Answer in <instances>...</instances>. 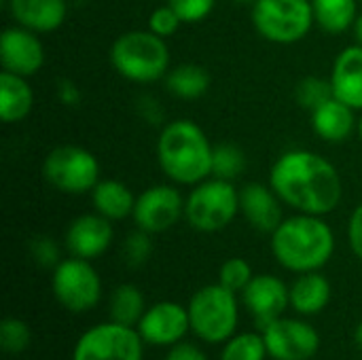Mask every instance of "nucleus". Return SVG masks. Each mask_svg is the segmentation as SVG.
<instances>
[{
    "label": "nucleus",
    "instance_id": "obj_1",
    "mask_svg": "<svg viewBox=\"0 0 362 360\" xmlns=\"http://www.w3.org/2000/svg\"><path fill=\"white\" fill-rule=\"evenodd\" d=\"M269 185L284 206L301 214L327 216L344 197V182L337 168L322 155L305 149L282 153L272 166Z\"/></svg>",
    "mask_w": 362,
    "mask_h": 360
},
{
    "label": "nucleus",
    "instance_id": "obj_2",
    "mask_svg": "<svg viewBox=\"0 0 362 360\" xmlns=\"http://www.w3.org/2000/svg\"><path fill=\"white\" fill-rule=\"evenodd\" d=\"M272 252L293 274L320 272L335 252V233L325 216L297 212L272 233Z\"/></svg>",
    "mask_w": 362,
    "mask_h": 360
},
{
    "label": "nucleus",
    "instance_id": "obj_3",
    "mask_svg": "<svg viewBox=\"0 0 362 360\" xmlns=\"http://www.w3.org/2000/svg\"><path fill=\"white\" fill-rule=\"evenodd\" d=\"M212 153L206 132L191 119H174L157 138V161L165 178L180 187H195L212 176Z\"/></svg>",
    "mask_w": 362,
    "mask_h": 360
},
{
    "label": "nucleus",
    "instance_id": "obj_4",
    "mask_svg": "<svg viewBox=\"0 0 362 360\" xmlns=\"http://www.w3.org/2000/svg\"><path fill=\"white\" fill-rule=\"evenodd\" d=\"M110 66L119 76L132 83H155L170 72V47L165 38L146 30H129L115 38L110 47Z\"/></svg>",
    "mask_w": 362,
    "mask_h": 360
},
{
    "label": "nucleus",
    "instance_id": "obj_5",
    "mask_svg": "<svg viewBox=\"0 0 362 360\" xmlns=\"http://www.w3.org/2000/svg\"><path fill=\"white\" fill-rule=\"evenodd\" d=\"M187 310L191 333L206 344H225L238 331V297L218 282L202 286L191 297Z\"/></svg>",
    "mask_w": 362,
    "mask_h": 360
},
{
    "label": "nucleus",
    "instance_id": "obj_6",
    "mask_svg": "<svg viewBox=\"0 0 362 360\" xmlns=\"http://www.w3.org/2000/svg\"><path fill=\"white\" fill-rule=\"evenodd\" d=\"M240 214V191L231 180L210 176L195 185L185 202V219L199 233H218Z\"/></svg>",
    "mask_w": 362,
    "mask_h": 360
},
{
    "label": "nucleus",
    "instance_id": "obj_7",
    "mask_svg": "<svg viewBox=\"0 0 362 360\" xmlns=\"http://www.w3.org/2000/svg\"><path fill=\"white\" fill-rule=\"evenodd\" d=\"M252 25L267 42L295 45L316 25L312 0H257Z\"/></svg>",
    "mask_w": 362,
    "mask_h": 360
},
{
    "label": "nucleus",
    "instance_id": "obj_8",
    "mask_svg": "<svg viewBox=\"0 0 362 360\" xmlns=\"http://www.w3.org/2000/svg\"><path fill=\"white\" fill-rule=\"evenodd\" d=\"M98 157L76 144H62L47 153L42 161L45 180L59 193L85 195L91 193L100 178Z\"/></svg>",
    "mask_w": 362,
    "mask_h": 360
},
{
    "label": "nucleus",
    "instance_id": "obj_9",
    "mask_svg": "<svg viewBox=\"0 0 362 360\" xmlns=\"http://www.w3.org/2000/svg\"><path fill=\"white\" fill-rule=\"evenodd\" d=\"M51 289L62 308L74 314L93 310L102 299V280L87 259H62L51 274Z\"/></svg>",
    "mask_w": 362,
    "mask_h": 360
},
{
    "label": "nucleus",
    "instance_id": "obj_10",
    "mask_svg": "<svg viewBox=\"0 0 362 360\" xmlns=\"http://www.w3.org/2000/svg\"><path fill=\"white\" fill-rule=\"evenodd\" d=\"M144 342L134 327L119 323H102L87 329L74 350L72 360H142Z\"/></svg>",
    "mask_w": 362,
    "mask_h": 360
},
{
    "label": "nucleus",
    "instance_id": "obj_11",
    "mask_svg": "<svg viewBox=\"0 0 362 360\" xmlns=\"http://www.w3.org/2000/svg\"><path fill=\"white\" fill-rule=\"evenodd\" d=\"M185 197L176 189V185H155L144 189L136 197L134 206V223L138 229L155 236L172 229L185 216Z\"/></svg>",
    "mask_w": 362,
    "mask_h": 360
},
{
    "label": "nucleus",
    "instance_id": "obj_12",
    "mask_svg": "<svg viewBox=\"0 0 362 360\" xmlns=\"http://www.w3.org/2000/svg\"><path fill=\"white\" fill-rule=\"evenodd\" d=\"M263 331L267 354L274 360H310L320 350L318 331L299 318H278Z\"/></svg>",
    "mask_w": 362,
    "mask_h": 360
},
{
    "label": "nucleus",
    "instance_id": "obj_13",
    "mask_svg": "<svg viewBox=\"0 0 362 360\" xmlns=\"http://www.w3.org/2000/svg\"><path fill=\"white\" fill-rule=\"evenodd\" d=\"M136 331L140 333L144 344L172 348L185 339L191 331L189 310L176 301H159L146 308L144 316L140 318Z\"/></svg>",
    "mask_w": 362,
    "mask_h": 360
},
{
    "label": "nucleus",
    "instance_id": "obj_14",
    "mask_svg": "<svg viewBox=\"0 0 362 360\" xmlns=\"http://www.w3.org/2000/svg\"><path fill=\"white\" fill-rule=\"evenodd\" d=\"M0 64L4 72L34 76L45 66V47L36 32L23 25H11L0 36Z\"/></svg>",
    "mask_w": 362,
    "mask_h": 360
},
{
    "label": "nucleus",
    "instance_id": "obj_15",
    "mask_svg": "<svg viewBox=\"0 0 362 360\" xmlns=\"http://www.w3.org/2000/svg\"><path fill=\"white\" fill-rule=\"evenodd\" d=\"M242 301L257 325L265 329L269 323L284 316L286 308L291 306V289L278 276L259 274L242 291Z\"/></svg>",
    "mask_w": 362,
    "mask_h": 360
},
{
    "label": "nucleus",
    "instance_id": "obj_16",
    "mask_svg": "<svg viewBox=\"0 0 362 360\" xmlns=\"http://www.w3.org/2000/svg\"><path fill=\"white\" fill-rule=\"evenodd\" d=\"M112 240H115L112 221L98 214L95 210L91 214L76 216L68 225L66 236H64V244L70 257H78L87 261L102 257L110 248Z\"/></svg>",
    "mask_w": 362,
    "mask_h": 360
},
{
    "label": "nucleus",
    "instance_id": "obj_17",
    "mask_svg": "<svg viewBox=\"0 0 362 360\" xmlns=\"http://www.w3.org/2000/svg\"><path fill=\"white\" fill-rule=\"evenodd\" d=\"M282 199L272 189V185L248 182L240 189V212L248 225L261 233H274L284 221Z\"/></svg>",
    "mask_w": 362,
    "mask_h": 360
},
{
    "label": "nucleus",
    "instance_id": "obj_18",
    "mask_svg": "<svg viewBox=\"0 0 362 360\" xmlns=\"http://www.w3.org/2000/svg\"><path fill=\"white\" fill-rule=\"evenodd\" d=\"M6 8L17 25L36 34L55 32L68 17V0H6Z\"/></svg>",
    "mask_w": 362,
    "mask_h": 360
},
{
    "label": "nucleus",
    "instance_id": "obj_19",
    "mask_svg": "<svg viewBox=\"0 0 362 360\" xmlns=\"http://www.w3.org/2000/svg\"><path fill=\"white\" fill-rule=\"evenodd\" d=\"M329 81L337 100L362 110V45L354 42L335 57Z\"/></svg>",
    "mask_w": 362,
    "mask_h": 360
},
{
    "label": "nucleus",
    "instance_id": "obj_20",
    "mask_svg": "<svg viewBox=\"0 0 362 360\" xmlns=\"http://www.w3.org/2000/svg\"><path fill=\"white\" fill-rule=\"evenodd\" d=\"M356 110L337 98H331L312 110V129L325 142H346L356 132Z\"/></svg>",
    "mask_w": 362,
    "mask_h": 360
},
{
    "label": "nucleus",
    "instance_id": "obj_21",
    "mask_svg": "<svg viewBox=\"0 0 362 360\" xmlns=\"http://www.w3.org/2000/svg\"><path fill=\"white\" fill-rule=\"evenodd\" d=\"M331 295V282L325 274H299V278L291 284V308L301 316H316L329 306Z\"/></svg>",
    "mask_w": 362,
    "mask_h": 360
},
{
    "label": "nucleus",
    "instance_id": "obj_22",
    "mask_svg": "<svg viewBox=\"0 0 362 360\" xmlns=\"http://www.w3.org/2000/svg\"><path fill=\"white\" fill-rule=\"evenodd\" d=\"M34 110V91L25 76L4 72L0 74V119L2 123H19Z\"/></svg>",
    "mask_w": 362,
    "mask_h": 360
},
{
    "label": "nucleus",
    "instance_id": "obj_23",
    "mask_svg": "<svg viewBox=\"0 0 362 360\" xmlns=\"http://www.w3.org/2000/svg\"><path fill=\"white\" fill-rule=\"evenodd\" d=\"M91 204H93V210L98 214H102L115 223V221H123V219L134 214L136 195L125 182L115 180V178H106L93 187Z\"/></svg>",
    "mask_w": 362,
    "mask_h": 360
},
{
    "label": "nucleus",
    "instance_id": "obj_24",
    "mask_svg": "<svg viewBox=\"0 0 362 360\" xmlns=\"http://www.w3.org/2000/svg\"><path fill=\"white\" fill-rule=\"evenodd\" d=\"M165 87L180 100H197L210 89V72L202 64H178L165 74Z\"/></svg>",
    "mask_w": 362,
    "mask_h": 360
},
{
    "label": "nucleus",
    "instance_id": "obj_25",
    "mask_svg": "<svg viewBox=\"0 0 362 360\" xmlns=\"http://www.w3.org/2000/svg\"><path fill=\"white\" fill-rule=\"evenodd\" d=\"M314 21L329 34H341L354 28L358 19V0H312Z\"/></svg>",
    "mask_w": 362,
    "mask_h": 360
},
{
    "label": "nucleus",
    "instance_id": "obj_26",
    "mask_svg": "<svg viewBox=\"0 0 362 360\" xmlns=\"http://www.w3.org/2000/svg\"><path fill=\"white\" fill-rule=\"evenodd\" d=\"M144 295L134 284H119L108 301V316L112 323L125 325V327H138L140 318L144 316Z\"/></svg>",
    "mask_w": 362,
    "mask_h": 360
},
{
    "label": "nucleus",
    "instance_id": "obj_27",
    "mask_svg": "<svg viewBox=\"0 0 362 360\" xmlns=\"http://www.w3.org/2000/svg\"><path fill=\"white\" fill-rule=\"evenodd\" d=\"M267 356L263 333H235L221 350V360H265Z\"/></svg>",
    "mask_w": 362,
    "mask_h": 360
},
{
    "label": "nucleus",
    "instance_id": "obj_28",
    "mask_svg": "<svg viewBox=\"0 0 362 360\" xmlns=\"http://www.w3.org/2000/svg\"><path fill=\"white\" fill-rule=\"evenodd\" d=\"M246 170V155L235 144H214L212 153V176L223 180H235Z\"/></svg>",
    "mask_w": 362,
    "mask_h": 360
},
{
    "label": "nucleus",
    "instance_id": "obj_29",
    "mask_svg": "<svg viewBox=\"0 0 362 360\" xmlns=\"http://www.w3.org/2000/svg\"><path fill=\"white\" fill-rule=\"evenodd\" d=\"M295 98L297 104L301 108H308L310 112L316 110L320 104H325L327 100L335 98L333 95V87L329 79H320V76H305L297 83L295 89Z\"/></svg>",
    "mask_w": 362,
    "mask_h": 360
},
{
    "label": "nucleus",
    "instance_id": "obj_30",
    "mask_svg": "<svg viewBox=\"0 0 362 360\" xmlns=\"http://www.w3.org/2000/svg\"><path fill=\"white\" fill-rule=\"evenodd\" d=\"M30 344H32V331L23 320L13 318V316L2 320V325H0V346L4 350V354L19 356L30 348Z\"/></svg>",
    "mask_w": 362,
    "mask_h": 360
},
{
    "label": "nucleus",
    "instance_id": "obj_31",
    "mask_svg": "<svg viewBox=\"0 0 362 360\" xmlns=\"http://www.w3.org/2000/svg\"><path fill=\"white\" fill-rule=\"evenodd\" d=\"M255 278L252 274V267L246 259L242 257H231L227 259L221 269H218V284H223L225 289H229L231 293H240L250 284V280Z\"/></svg>",
    "mask_w": 362,
    "mask_h": 360
},
{
    "label": "nucleus",
    "instance_id": "obj_32",
    "mask_svg": "<svg viewBox=\"0 0 362 360\" xmlns=\"http://www.w3.org/2000/svg\"><path fill=\"white\" fill-rule=\"evenodd\" d=\"M153 255V240L151 233L142 231L136 227V231H132L125 242H123V259L129 267H142Z\"/></svg>",
    "mask_w": 362,
    "mask_h": 360
},
{
    "label": "nucleus",
    "instance_id": "obj_33",
    "mask_svg": "<svg viewBox=\"0 0 362 360\" xmlns=\"http://www.w3.org/2000/svg\"><path fill=\"white\" fill-rule=\"evenodd\" d=\"M180 25H182V19L178 17V13L170 4H161L148 15V30L161 38L174 36Z\"/></svg>",
    "mask_w": 362,
    "mask_h": 360
},
{
    "label": "nucleus",
    "instance_id": "obj_34",
    "mask_svg": "<svg viewBox=\"0 0 362 360\" xmlns=\"http://www.w3.org/2000/svg\"><path fill=\"white\" fill-rule=\"evenodd\" d=\"M168 4L178 13L182 23H199L212 13L216 0H168Z\"/></svg>",
    "mask_w": 362,
    "mask_h": 360
},
{
    "label": "nucleus",
    "instance_id": "obj_35",
    "mask_svg": "<svg viewBox=\"0 0 362 360\" xmlns=\"http://www.w3.org/2000/svg\"><path fill=\"white\" fill-rule=\"evenodd\" d=\"M30 252L32 259L40 265V267H55L62 259H59V248L51 238H34L30 244Z\"/></svg>",
    "mask_w": 362,
    "mask_h": 360
},
{
    "label": "nucleus",
    "instance_id": "obj_36",
    "mask_svg": "<svg viewBox=\"0 0 362 360\" xmlns=\"http://www.w3.org/2000/svg\"><path fill=\"white\" fill-rule=\"evenodd\" d=\"M348 244L352 252L362 261V202L352 210L348 221Z\"/></svg>",
    "mask_w": 362,
    "mask_h": 360
},
{
    "label": "nucleus",
    "instance_id": "obj_37",
    "mask_svg": "<svg viewBox=\"0 0 362 360\" xmlns=\"http://www.w3.org/2000/svg\"><path fill=\"white\" fill-rule=\"evenodd\" d=\"M163 360H208V356L195 346V344H187V342H180L176 346H172L165 354Z\"/></svg>",
    "mask_w": 362,
    "mask_h": 360
},
{
    "label": "nucleus",
    "instance_id": "obj_38",
    "mask_svg": "<svg viewBox=\"0 0 362 360\" xmlns=\"http://www.w3.org/2000/svg\"><path fill=\"white\" fill-rule=\"evenodd\" d=\"M57 98L64 106H78L83 100V91L78 89V85L74 81L62 79L57 83Z\"/></svg>",
    "mask_w": 362,
    "mask_h": 360
},
{
    "label": "nucleus",
    "instance_id": "obj_39",
    "mask_svg": "<svg viewBox=\"0 0 362 360\" xmlns=\"http://www.w3.org/2000/svg\"><path fill=\"white\" fill-rule=\"evenodd\" d=\"M354 34H356V42H358V45H362V13L358 15L356 23H354Z\"/></svg>",
    "mask_w": 362,
    "mask_h": 360
},
{
    "label": "nucleus",
    "instance_id": "obj_40",
    "mask_svg": "<svg viewBox=\"0 0 362 360\" xmlns=\"http://www.w3.org/2000/svg\"><path fill=\"white\" fill-rule=\"evenodd\" d=\"M354 342H356V346L362 350V320L358 323V327H356V331H354Z\"/></svg>",
    "mask_w": 362,
    "mask_h": 360
},
{
    "label": "nucleus",
    "instance_id": "obj_41",
    "mask_svg": "<svg viewBox=\"0 0 362 360\" xmlns=\"http://www.w3.org/2000/svg\"><path fill=\"white\" fill-rule=\"evenodd\" d=\"M356 132H358V138L362 140V115L358 117V125H356Z\"/></svg>",
    "mask_w": 362,
    "mask_h": 360
},
{
    "label": "nucleus",
    "instance_id": "obj_42",
    "mask_svg": "<svg viewBox=\"0 0 362 360\" xmlns=\"http://www.w3.org/2000/svg\"><path fill=\"white\" fill-rule=\"evenodd\" d=\"M233 2H238V4H255L257 0H233Z\"/></svg>",
    "mask_w": 362,
    "mask_h": 360
},
{
    "label": "nucleus",
    "instance_id": "obj_43",
    "mask_svg": "<svg viewBox=\"0 0 362 360\" xmlns=\"http://www.w3.org/2000/svg\"><path fill=\"white\" fill-rule=\"evenodd\" d=\"M358 2H362V0H358Z\"/></svg>",
    "mask_w": 362,
    "mask_h": 360
}]
</instances>
